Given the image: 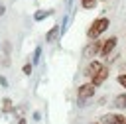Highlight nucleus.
<instances>
[{
  "label": "nucleus",
  "mask_w": 126,
  "mask_h": 124,
  "mask_svg": "<svg viewBox=\"0 0 126 124\" xmlns=\"http://www.w3.org/2000/svg\"><path fill=\"white\" fill-rule=\"evenodd\" d=\"M83 75L89 77V79L98 87V85H102V83L106 81V77H108V67H106L102 61H98V59H91L89 65L85 67V73H83Z\"/></svg>",
  "instance_id": "nucleus-1"
},
{
  "label": "nucleus",
  "mask_w": 126,
  "mask_h": 124,
  "mask_svg": "<svg viewBox=\"0 0 126 124\" xmlns=\"http://www.w3.org/2000/svg\"><path fill=\"white\" fill-rule=\"evenodd\" d=\"M47 16H53V10H39V12L33 14V20H35V22H41V20H45Z\"/></svg>",
  "instance_id": "nucleus-8"
},
{
  "label": "nucleus",
  "mask_w": 126,
  "mask_h": 124,
  "mask_svg": "<svg viewBox=\"0 0 126 124\" xmlns=\"http://www.w3.org/2000/svg\"><path fill=\"white\" fill-rule=\"evenodd\" d=\"M32 67H33V63H32V61L24 63V67H22V73H24V75H32Z\"/></svg>",
  "instance_id": "nucleus-13"
},
{
  "label": "nucleus",
  "mask_w": 126,
  "mask_h": 124,
  "mask_svg": "<svg viewBox=\"0 0 126 124\" xmlns=\"http://www.w3.org/2000/svg\"><path fill=\"white\" fill-rule=\"evenodd\" d=\"M79 4H81L83 10H94L96 4H98V0H79Z\"/></svg>",
  "instance_id": "nucleus-10"
},
{
  "label": "nucleus",
  "mask_w": 126,
  "mask_h": 124,
  "mask_svg": "<svg viewBox=\"0 0 126 124\" xmlns=\"http://www.w3.org/2000/svg\"><path fill=\"white\" fill-rule=\"evenodd\" d=\"M59 33H61V24L51 26V28H49V31L45 33V41H47V43H53V41L59 37Z\"/></svg>",
  "instance_id": "nucleus-7"
},
{
  "label": "nucleus",
  "mask_w": 126,
  "mask_h": 124,
  "mask_svg": "<svg viewBox=\"0 0 126 124\" xmlns=\"http://www.w3.org/2000/svg\"><path fill=\"white\" fill-rule=\"evenodd\" d=\"M39 59H41V45H35L33 55H32V63H33V65H37V63H39Z\"/></svg>",
  "instance_id": "nucleus-12"
},
{
  "label": "nucleus",
  "mask_w": 126,
  "mask_h": 124,
  "mask_svg": "<svg viewBox=\"0 0 126 124\" xmlns=\"http://www.w3.org/2000/svg\"><path fill=\"white\" fill-rule=\"evenodd\" d=\"M100 120H102V124H126V116L116 114V112H108V114H104Z\"/></svg>",
  "instance_id": "nucleus-6"
},
{
  "label": "nucleus",
  "mask_w": 126,
  "mask_h": 124,
  "mask_svg": "<svg viewBox=\"0 0 126 124\" xmlns=\"http://www.w3.org/2000/svg\"><path fill=\"white\" fill-rule=\"evenodd\" d=\"M116 81H118V85H120V87H124V89H126V73H120V75L116 77Z\"/></svg>",
  "instance_id": "nucleus-14"
},
{
  "label": "nucleus",
  "mask_w": 126,
  "mask_h": 124,
  "mask_svg": "<svg viewBox=\"0 0 126 124\" xmlns=\"http://www.w3.org/2000/svg\"><path fill=\"white\" fill-rule=\"evenodd\" d=\"M94 94H96V85H94L93 81L79 85V89H77V102H81L79 106H85V100L93 98Z\"/></svg>",
  "instance_id": "nucleus-3"
},
{
  "label": "nucleus",
  "mask_w": 126,
  "mask_h": 124,
  "mask_svg": "<svg viewBox=\"0 0 126 124\" xmlns=\"http://www.w3.org/2000/svg\"><path fill=\"white\" fill-rule=\"evenodd\" d=\"M108 26H110V20L106 18V16H100V18H94V22L89 26V30H87V37L89 39H96V37H100L106 30H108Z\"/></svg>",
  "instance_id": "nucleus-2"
},
{
  "label": "nucleus",
  "mask_w": 126,
  "mask_h": 124,
  "mask_svg": "<svg viewBox=\"0 0 126 124\" xmlns=\"http://www.w3.org/2000/svg\"><path fill=\"white\" fill-rule=\"evenodd\" d=\"M18 124H28V122H26V118H18Z\"/></svg>",
  "instance_id": "nucleus-17"
},
{
  "label": "nucleus",
  "mask_w": 126,
  "mask_h": 124,
  "mask_svg": "<svg viewBox=\"0 0 126 124\" xmlns=\"http://www.w3.org/2000/svg\"><path fill=\"white\" fill-rule=\"evenodd\" d=\"M0 85H2V87H8V81H6L4 75H0Z\"/></svg>",
  "instance_id": "nucleus-15"
},
{
  "label": "nucleus",
  "mask_w": 126,
  "mask_h": 124,
  "mask_svg": "<svg viewBox=\"0 0 126 124\" xmlns=\"http://www.w3.org/2000/svg\"><path fill=\"white\" fill-rule=\"evenodd\" d=\"M114 106L116 108H126V93H120L118 96H114Z\"/></svg>",
  "instance_id": "nucleus-9"
},
{
  "label": "nucleus",
  "mask_w": 126,
  "mask_h": 124,
  "mask_svg": "<svg viewBox=\"0 0 126 124\" xmlns=\"http://www.w3.org/2000/svg\"><path fill=\"white\" fill-rule=\"evenodd\" d=\"M93 124H96V122H93Z\"/></svg>",
  "instance_id": "nucleus-19"
},
{
  "label": "nucleus",
  "mask_w": 126,
  "mask_h": 124,
  "mask_svg": "<svg viewBox=\"0 0 126 124\" xmlns=\"http://www.w3.org/2000/svg\"><path fill=\"white\" fill-rule=\"evenodd\" d=\"M2 110H4V112H12V110H16L14 104H12V98H8V96L2 98Z\"/></svg>",
  "instance_id": "nucleus-11"
},
{
  "label": "nucleus",
  "mask_w": 126,
  "mask_h": 124,
  "mask_svg": "<svg viewBox=\"0 0 126 124\" xmlns=\"http://www.w3.org/2000/svg\"><path fill=\"white\" fill-rule=\"evenodd\" d=\"M116 45H118V37L116 35H110L108 39H104V43H102V51H100V55L102 57H110V53L116 49Z\"/></svg>",
  "instance_id": "nucleus-5"
},
{
  "label": "nucleus",
  "mask_w": 126,
  "mask_h": 124,
  "mask_svg": "<svg viewBox=\"0 0 126 124\" xmlns=\"http://www.w3.org/2000/svg\"><path fill=\"white\" fill-rule=\"evenodd\" d=\"M98 2H104V0H98Z\"/></svg>",
  "instance_id": "nucleus-18"
},
{
  "label": "nucleus",
  "mask_w": 126,
  "mask_h": 124,
  "mask_svg": "<svg viewBox=\"0 0 126 124\" xmlns=\"http://www.w3.org/2000/svg\"><path fill=\"white\" fill-rule=\"evenodd\" d=\"M102 43H104V39H100V37H96V39H91V41L85 45V49H83V57H87V59H93V57L100 55V51H102Z\"/></svg>",
  "instance_id": "nucleus-4"
},
{
  "label": "nucleus",
  "mask_w": 126,
  "mask_h": 124,
  "mask_svg": "<svg viewBox=\"0 0 126 124\" xmlns=\"http://www.w3.org/2000/svg\"><path fill=\"white\" fill-rule=\"evenodd\" d=\"M4 14H6V6H4V4H0V16H4Z\"/></svg>",
  "instance_id": "nucleus-16"
}]
</instances>
